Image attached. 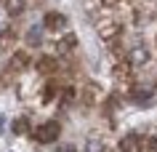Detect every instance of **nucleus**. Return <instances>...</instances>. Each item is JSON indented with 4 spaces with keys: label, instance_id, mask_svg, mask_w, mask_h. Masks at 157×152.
<instances>
[{
    "label": "nucleus",
    "instance_id": "2",
    "mask_svg": "<svg viewBox=\"0 0 157 152\" xmlns=\"http://www.w3.org/2000/svg\"><path fill=\"white\" fill-rule=\"evenodd\" d=\"M149 59H152V53H149L147 45H133L131 53H128V61H131L133 67H144Z\"/></svg>",
    "mask_w": 157,
    "mask_h": 152
},
{
    "label": "nucleus",
    "instance_id": "3",
    "mask_svg": "<svg viewBox=\"0 0 157 152\" xmlns=\"http://www.w3.org/2000/svg\"><path fill=\"white\" fill-rule=\"evenodd\" d=\"M120 152H141V136L139 134H125L120 142Z\"/></svg>",
    "mask_w": 157,
    "mask_h": 152
},
{
    "label": "nucleus",
    "instance_id": "7",
    "mask_svg": "<svg viewBox=\"0 0 157 152\" xmlns=\"http://www.w3.org/2000/svg\"><path fill=\"white\" fill-rule=\"evenodd\" d=\"M27 43H29V45H37V43H40V32H37V29H29V35H27Z\"/></svg>",
    "mask_w": 157,
    "mask_h": 152
},
{
    "label": "nucleus",
    "instance_id": "10",
    "mask_svg": "<svg viewBox=\"0 0 157 152\" xmlns=\"http://www.w3.org/2000/svg\"><path fill=\"white\" fill-rule=\"evenodd\" d=\"M69 48H75V37H72V35H67L64 43H61V51H69Z\"/></svg>",
    "mask_w": 157,
    "mask_h": 152
},
{
    "label": "nucleus",
    "instance_id": "12",
    "mask_svg": "<svg viewBox=\"0 0 157 152\" xmlns=\"http://www.w3.org/2000/svg\"><path fill=\"white\" fill-rule=\"evenodd\" d=\"M107 3H109V6H115V3H120V0H107Z\"/></svg>",
    "mask_w": 157,
    "mask_h": 152
},
{
    "label": "nucleus",
    "instance_id": "4",
    "mask_svg": "<svg viewBox=\"0 0 157 152\" xmlns=\"http://www.w3.org/2000/svg\"><path fill=\"white\" fill-rule=\"evenodd\" d=\"M59 27H64V16L61 14H48L45 16V29H59Z\"/></svg>",
    "mask_w": 157,
    "mask_h": 152
},
{
    "label": "nucleus",
    "instance_id": "6",
    "mask_svg": "<svg viewBox=\"0 0 157 152\" xmlns=\"http://www.w3.org/2000/svg\"><path fill=\"white\" fill-rule=\"evenodd\" d=\"M59 64H56V59H51V56H45V59H40V64H37V69H40L43 75H51L53 69H56Z\"/></svg>",
    "mask_w": 157,
    "mask_h": 152
},
{
    "label": "nucleus",
    "instance_id": "11",
    "mask_svg": "<svg viewBox=\"0 0 157 152\" xmlns=\"http://www.w3.org/2000/svg\"><path fill=\"white\" fill-rule=\"evenodd\" d=\"M83 152H104V147H101L99 142H91V144H88V147H85Z\"/></svg>",
    "mask_w": 157,
    "mask_h": 152
},
{
    "label": "nucleus",
    "instance_id": "1",
    "mask_svg": "<svg viewBox=\"0 0 157 152\" xmlns=\"http://www.w3.org/2000/svg\"><path fill=\"white\" fill-rule=\"evenodd\" d=\"M59 134H61V126H59L56 120H48V123H43V126H37V131H35V139L40 144H53L59 139Z\"/></svg>",
    "mask_w": 157,
    "mask_h": 152
},
{
    "label": "nucleus",
    "instance_id": "5",
    "mask_svg": "<svg viewBox=\"0 0 157 152\" xmlns=\"http://www.w3.org/2000/svg\"><path fill=\"white\" fill-rule=\"evenodd\" d=\"M13 45V29H0V51H8Z\"/></svg>",
    "mask_w": 157,
    "mask_h": 152
},
{
    "label": "nucleus",
    "instance_id": "8",
    "mask_svg": "<svg viewBox=\"0 0 157 152\" xmlns=\"http://www.w3.org/2000/svg\"><path fill=\"white\" fill-rule=\"evenodd\" d=\"M24 67H27V56H24V53L13 56V69H24Z\"/></svg>",
    "mask_w": 157,
    "mask_h": 152
},
{
    "label": "nucleus",
    "instance_id": "9",
    "mask_svg": "<svg viewBox=\"0 0 157 152\" xmlns=\"http://www.w3.org/2000/svg\"><path fill=\"white\" fill-rule=\"evenodd\" d=\"M27 131V120L21 118V120H16V123H13V134H24Z\"/></svg>",
    "mask_w": 157,
    "mask_h": 152
}]
</instances>
